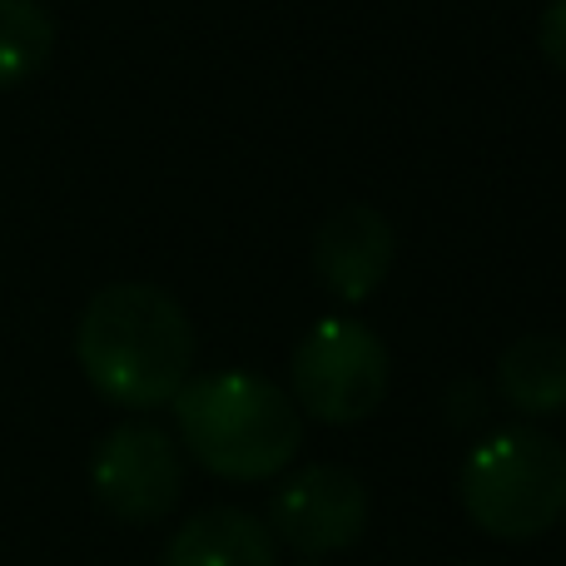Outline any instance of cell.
I'll return each mask as SVG.
<instances>
[{
  "label": "cell",
  "mask_w": 566,
  "mask_h": 566,
  "mask_svg": "<svg viewBox=\"0 0 566 566\" xmlns=\"http://www.w3.org/2000/svg\"><path fill=\"white\" fill-rule=\"evenodd\" d=\"M75 358L115 408H165L195 373V323L155 283H109L80 313Z\"/></svg>",
  "instance_id": "6da1fadb"
},
{
  "label": "cell",
  "mask_w": 566,
  "mask_h": 566,
  "mask_svg": "<svg viewBox=\"0 0 566 566\" xmlns=\"http://www.w3.org/2000/svg\"><path fill=\"white\" fill-rule=\"evenodd\" d=\"M185 448L229 482H264L283 472L303 448V412L279 382L229 368L189 378L175 392Z\"/></svg>",
  "instance_id": "7a4b0ae2"
},
{
  "label": "cell",
  "mask_w": 566,
  "mask_h": 566,
  "mask_svg": "<svg viewBox=\"0 0 566 566\" xmlns=\"http://www.w3.org/2000/svg\"><path fill=\"white\" fill-rule=\"evenodd\" d=\"M462 512L497 542H532L566 517V448L552 432L502 428L458 472Z\"/></svg>",
  "instance_id": "3957f363"
},
{
  "label": "cell",
  "mask_w": 566,
  "mask_h": 566,
  "mask_svg": "<svg viewBox=\"0 0 566 566\" xmlns=\"http://www.w3.org/2000/svg\"><path fill=\"white\" fill-rule=\"evenodd\" d=\"M293 402L318 422H363L388 398V348L358 318H318L293 348Z\"/></svg>",
  "instance_id": "277c9868"
},
{
  "label": "cell",
  "mask_w": 566,
  "mask_h": 566,
  "mask_svg": "<svg viewBox=\"0 0 566 566\" xmlns=\"http://www.w3.org/2000/svg\"><path fill=\"white\" fill-rule=\"evenodd\" d=\"M90 488L95 502L119 522H159L175 512L185 468L179 448L155 422H119L95 442L90 458Z\"/></svg>",
  "instance_id": "5b68a950"
},
{
  "label": "cell",
  "mask_w": 566,
  "mask_h": 566,
  "mask_svg": "<svg viewBox=\"0 0 566 566\" xmlns=\"http://www.w3.org/2000/svg\"><path fill=\"white\" fill-rule=\"evenodd\" d=\"M269 522L303 557H333V552H348L368 527V488L348 468L313 462L274 492Z\"/></svg>",
  "instance_id": "8992f818"
},
{
  "label": "cell",
  "mask_w": 566,
  "mask_h": 566,
  "mask_svg": "<svg viewBox=\"0 0 566 566\" xmlns=\"http://www.w3.org/2000/svg\"><path fill=\"white\" fill-rule=\"evenodd\" d=\"M392 254H398L392 224L373 205L333 209L313 234V274L343 303L373 298L392 274Z\"/></svg>",
  "instance_id": "52a82bcc"
},
{
  "label": "cell",
  "mask_w": 566,
  "mask_h": 566,
  "mask_svg": "<svg viewBox=\"0 0 566 566\" xmlns=\"http://www.w3.org/2000/svg\"><path fill=\"white\" fill-rule=\"evenodd\" d=\"M159 566H279L274 532L239 507H209L169 537Z\"/></svg>",
  "instance_id": "ba28073f"
},
{
  "label": "cell",
  "mask_w": 566,
  "mask_h": 566,
  "mask_svg": "<svg viewBox=\"0 0 566 566\" xmlns=\"http://www.w3.org/2000/svg\"><path fill=\"white\" fill-rule=\"evenodd\" d=\"M497 392L527 418H552L566 408V338L522 333L497 358Z\"/></svg>",
  "instance_id": "9c48e42d"
},
{
  "label": "cell",
  "mask_w": 566,
  "mask_h": 566,
  "mask_svg": "<svg viewBox=\"0 0 566 566\" xmlns=\"http://www.w3.org/2000/svg\"><path fill=\"white\" fill-rule=\"evenodd\" d=\"M55 50V20L40 0H0V90L40 75Z\"/></svg>",
  "instance_id": "30bf717a"
},
{
  "label": "cell",
  "mask_w": 566,
  "mask_h": 566,
  "mask_svg": "<svg viewBox=\"0 0 566 566\" xmlns=\"http://www.w3.org/2000/svg\"><path fill=\"white\" fill-rule=\"evenodd\" d=\"M537 45H542V55H547V65L566 75V0H547V6H542Z\"/></svg>",
  "instance_id": "8fae6325"
}]
</instances>
